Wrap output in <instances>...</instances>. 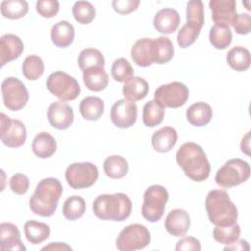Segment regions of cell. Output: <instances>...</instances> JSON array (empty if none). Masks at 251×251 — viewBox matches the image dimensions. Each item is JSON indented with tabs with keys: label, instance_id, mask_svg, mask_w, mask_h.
I'll return each mask as SVG.
<instances>
[{
	"label": "cell",
	"instance_id": "obj_1",
	"mask_svg": "<svg viewBox=\"0 0 251 251\" xmlns=\"http://www.w3.org/2000/svg\"><path fill=\"white\" fill-rule=\"evenodd\" d=\"M176 158L185 176L191 180L201 182L209 177L211 166L200 145L194 142L183 143L177 150Z\"/></svg>",
	"mask_w": 251,
	"mask_h": 251
},
{
	"label": "cell",
	"instance_id": "obj_2",
	"mask_svg": "<svg viewBox=\"0 0 251 251\" xmlns=\"http://www.w3.org/2000/svg\"><path fill=\"white\" fill-rule=\"evenodd\" d=\"M63 186L55 177L41 179L29 199V208L35 215L50 217L57 210Z\"/></svg>",
	"mask_w": 251,
	"mask_h": 251
},
{
	"label": "cell",
	"instance_id": "obj_3",
	"mask_svg": "<svg viewBox=\"0 0 251 251\" xmlns=\"http://www.w3.org/2000/svg\"><path fill=\"white\" fill-rule=\"evenodd\" d=\"M132 210L130 198L122 192L100 194L92 204L93 214L100 220L122 222L127 219Z\"/></svg>",
	"mask_w": 251,
	"mask_h": 251
},
{
	"label": "cell",
	"instance_id": "obj_4",
	"mask_svg": "<svg viewBox=\"0 0 251 251\" xmlns=\"http://www.w3.org/2000/svg\"><path fill=\"white\" fill-rule=\"evenodd\" d=\"M208 218L215 226H227L236 222L237 208L226 191L214 189L209 191L205 200Z\"/></svg>",
	"mask_w": 251,
	"mask_h": 251
},
{
	"label": "cell",
	"instance_id": "obj_5",
	"mask_svg": "<svg viewBox=\"0 0 251 251\" xmlns=\"http://www.w3.org/2000/svg\"><path fill=\"white\" fill-rule=\"evenodd\" d=\"M250 176V166L247 162L235 158L226 161L216 173L215 181L218 185L230 188L245 182Z\"/></svg>",
	"mask_w": 251,
	"mask_h": 251
},
{
	"label": "cell",
	"instance_id": "obj_6",
	"mask_svg": "<svg viewBox=\"0 0 251 251\" xmlns=\"http://www.w3.org/2000/svg\"><path fill=\"white\" fill-rule=\"evenodd\" d=\"M168 200L169 193L164 186L159 184L149 186L143 194L142 217L151 223L158 222L164 215Z\"/></svg>",
	"mask_w": 251,
	"mask_h": 251
},
{
	"label": "cell",
	"instance_id": "obj_7",
	"mask_svg": "<svg viewBox=\"0 0 251 251\" xmlns=\"http://www.w3.org/2000/svg\"><path fill=\"white\" fill-rule=\"evenodd\" d=\"M46 87L63 102L75 100L80 93L77 80L62 71L54 72L47 77Z\"/></svg>",
	"mask_w": 251,
	"mask_h": 251
},
{
	"label": "cell",
	"instance_id": "obj_8",
	"mask_svg": "<svg viewBox=\"0 0 251 251\" xmlns=\"http://www.w3.org/2000/svg\"><path fill=\"white\" fill-rule=\"evenodd\" d=\"M150 232L141 224L126 226L116 239V247L121 251H133L146 247L150 243Z\"/></svg>",
	"mask_w": 251,
	"mask_h": 251
},
{
	"label": "cell",
	"instance_id": "obj_9",
	"mask_svg": "<svg viewBox=\"0 0 251 251\" xmlns=\"http://www.w3.org/2000/svg\"><path fill=\"white\" fill-rule=\"evenodd\" d=\"M189 97L188 87L179 81H173L159 86L154 92V100L163 108H179Z\"/></svg>",
	"mask_w": 251,
	"mask_h": 251
},
{
	"label": "cell",
	"instance_id": "obj_10",
	"mask_svg": "<svg viewBox=\"0 0 251 251\" xmlns=\"http://www.w3.org/2000/svg\"><path fill=\"white\" fill-rule=\"evenodd\" d=\"M68 184L74 189L90 187L98 178V169L90 162L73 163L65 173Z\"/></svg>",
	"mask_w": 251,
	"mask_h": 251
},
{
	"label": "cell",
	"instance_id": "obj_11",
	"mask_svg": "<svg viewBox=\"0 0 251 251\" xmlns=\"http://www.w3.org/2000/svg\"><path fill=\"white\" fill-rule=\"evenodd\" d=\"M3 103L11 111H20L28 102L29 94L25 85L18 78L10 76L1 84Z\"/></svg>",
	"mask_w": 251,
	"mask_h": 251
},
{
	"label": "cell",
	"instance_id": "obj_12",
	"mask_svg": "<svg viewBox=\"0 0 251 251\" xmlns=\"http://www.w3.org/2000/svg\"><path fill=\"white\" fill-rule=\"evenodd\" d=\"M0 123V137L3 144L16 148L25 142L26 128L20 120L11 119L4 113H1Z\"/></svg>",
	"mask_w": 251,
	"mask_h": 251
},
{
	"label": "cell",
	"instance_id": "obj_13",
	"mask_svg": "<svg viewBox=\"0 0 251 251\" xmlns=\"http://www.w3.org/2000/svg\"><path fill=\"white\" fill-rule=\"evenodd\" d=\"M112 123L119 128H128L137 119V106L127 99H120L114 103L110 113Z\"/></svg>",
	"mask_w": 251,
	"mask_h": 251
},
{
	"label": "cell",
	"instance_id": "obj_14",
	"mask_svg": "<svg viewBox=\"0 0 251 251\" xmlns=\"http://www.w3.org/2000/svg\"><path fill=\"white\" fill-rule=\"evenodd\" d=\"M133 62L139 67H148L157 63L158 47L156 38H140L135 41L130 52Z\"/></svg>",
	"mask_w": 251,
	"mask_h": 251
},
{
	"label": "cell",
	"instance_id": "obj_15",
	"mask_svg": "<svg viewBox=\"0 0 251 251\" xmlns=\"http://www.w3.org/2000/svg\"><path fill=\"white\" fill-rule=\"evenodd\" d=\"M209 7L215 25L230 26L237 16L236 2L234 0H211Z\"/></svg>",
	"mask_w": 251,
	"mask_h": 251
},
{
	"label": "cell",
	"instance_id": "obj_16",
	"mask_svg": "<svg viewBox=\"0 0 251 251\" xmlns=\"http://www.w3.org/2000/svg\"><path fill=\"white\" fill-rule=\"evenodd\" d=\"M47 119L53 127L64 130L73 124L74 112L72 107L67 103L57 101L48 107Z\"/></svg>",
	"mask_w": 251,
	"mask_h": 251
},
{
	"label": "cell",
	"instance_id": "obj_17",
	"mask_svg": "<svg viewBox=\"0 0 251 251\" xmlns=\"http://www.w3.org/2000/svg\"><path fill=\"white\" fill-rule=\"evenodd\" d=\"M166 230L174 236H183L189 229L190 217L183 209H174L166 217L164 223Z\"/></svg>",
	"mask_w": 251,
	"mask_h": 251
},
{
	"label": "cell",
	"instance_id": "obj_18",
	"mask_svg": "<svg viewBox=\"0 0 251 251\" xmlns=\"http://www.w3.org/2000/svg\"><path fill=\"white\" fill-rule=\"evenodd\" d=\"M24 51L22 39L12 33L4 34L0 38V63L1 67L5 64L18 59Z\"/></svg>",
	"mask_w": 251,
	"mask_h": 251
},
{
	"label": "cell",
	"instance_id": "obj_19",
	"mask_svg": "<svg viewBox=\"0 0 251 251\" xmlns=\"http://www.w3.org/2000/svg\"><path fill=\"white\" fill-rule=\"evenodd\" d=\"M180 24L178 12L172 8H164L158 11L154 17L153 25L155 29L164 34L175 32Z\"/></svg>",
	"mask_w": 251,
	"mask_h": 251
},
{
	"label": "cell",
	"instance_id": "obj_20",
	"mask_svg": "<svg viewBox=\"0 0 251 251\" xmlns=\"http://www.w3.org/2000/svg\"><path fill=\"white\" fill-rule=\"evenodd\" d=\"M0 239L2 250H26L21 241V233L16 225L12 223L0 224Z\"/></svg>",
	"mask_w": 251,
	"mask_h": 251
},
{
	"label": "cell",
	"instance_id": "obj_21",
	"mask_svg": "<svg viewBox=\"0 0 251 251\" xmlns=\"http://www.w3.org/2000/svg\"><path fill=\"white\" fill-rule=\"evenodd\" d=\"M152 146L160 153L169 152L177 141V132L171 126H164L152 135Z\"/></svg>",
	"mask_w": 251,
	"mask_h": 251
},
{
	"label": "cell",
	"instance_id": "obj_22",
	"mask_svg": "<svg viewBox=\"0 0 251 251\" xmlns=\"http://www.w3.org/2000/svg\"><path fill=\"white\" fill-rule=\"evenodd\" d=\"M31 149L33 154L38 158L47 159L55 154L57 142L50 133L42 131L37 133L33 138Z\"/></svg>",
	"mask_w": 251,
	"mask_h": 251
},
{
	"label": "cell",
	"instance_id": "obj_23",
	"mask_svg": "<svg viewBox=\"0 0 251 251\" xmlns=\"http://www.w3.org/2000/svg\"><path fill=\"white\" fill-rule=\"evenodd\" d=\"M213 117V111L209 104L197 102L192 104L186 111V119L194 126H204L209 124Z\"/></svg>",
	"mask_w": 251,
	"mask_h": 251
},
{
	"label": "cell",
	"instance_id": "obj_24",
	"mask_svg": "<svg viewBox=\"0 0 251 251\" xmlns=\"http://www.w3.org/2000/svg\"><path fill=\"white\" fill-rule=\"evenodd\" d=\"M75 38V28L68 21H60L56 23L51 29L52 42L61 48L68 47Z\"/></svg>",
	"mask_w": 251,
	"mask_h": 251
},
{
	"label": "cell",
	"instance_id": "obj_25",
	"mask_svg": "<svg viewBox=\"0 0 251 251\" xmlns=\"http://www.w3.org/2000/svg\"><path fill=\"white\" fill-rule=\"evenodd\" d=\"M82 78L85 86L91 91L104 90L109 83V75L102 67L84 71Z\"/></svg>",
	"mask_w": 251,
	"mask_h": 251
},
{
	"label": "cell",
	"instance_id": "obj_26",
	"mask_svg": "<svg viewBox=\"0 0 251 251\" xmlns=\"http://www.w3.org/2000/svg\"><path fill=\"white\" fill-rule=\"evenodd\" d=\"M148 83L140 76H133L123 85V94L126 99L135 102L143 99L148 93Z\"/></svg>",
	"mask_w": 251,
	"mask_h": 251
},
{
	"label": "cell",
	"instance_id": "obj_27",
	"mask_svg": "<svg viewBox=\"0 0 251 251\" xmlns=\"http://www.w3.org/2000/svg\"><path fill=\"white\" fill-rule=\"evenodd\" d=\"M24 231L27 241L32 244H39L50 235V227L47 224L33 220L27 221L25 224Z\"/></svg>",
	"mask_w": 251,
	"mask_h": 251
},
{
	"label": "cell",
	"instance_id": "obj_28",
	"mask_svg": "<svg viewBox=\"0 0 251 251\" xmlns=\"http://www.w3.org/2000/svg\"><path fill=\"white\" fill-rule=\"evenodd\" d=\"M79 112L85 120L96 121L104 113V101L96 96H87L81 100Z\"/></svg>",
	"mask_w": 251,
	"mask_h": 251
},
{
	"label": "cell",
	"instance_id": "obj_29",
	"mask_svg": "<svg viewBox=\"0 0 251 251\" xmlns=\"http://www.w3.org/2000/svg\"><path fill=\"white\" fill-rule=\"evenodd\" d=\"M103 168L106 176L112 179L122 178L128 173L127 161L119 155H113L106 158Z\"/></svg>",
	"mask_w": 251,
	"mask_h": 251
},
{
	"label": "cell",
	"instance_id": "obj_30",
	"mask_svg": "<svg viewBox=\"0 0 251 251\" xmlns=\"http://www.w3.org/2000/svg\"><path fill=\"white\" fill-rule=\"evenodd\" d=\"M226 62L231 69L237 72L246 71L250 67V53L243 46L232 47L226 55Z\"/></svg>",
	"mask_w": 251,
	"mask_h": 251
},
{
	"label": "cell",
	"instance_id": "obj_31",
	"mask_svg": "<svg viewBox=\"0 0 251 251\" xmlns=\"http://www.w3.org/2000/svg\"><path fill=\"white\" fill-rule=\"evenodd\" d=\"M0 9L4 18L17 20L27 14L28 4L25 0H4L1 2Z\"/></svg>",
	"mask_w": 251,
	"mask_h": 251
},
{
	"label": "cell",
	"instance_id": "obj_32",
	"mask_svg": "<svg viewBox=\"0 0 251 251\" xmlns=\"http://www.w3.org/2000/svg\"><path fill=\"white\" fill-rule=\"evenodd\" d=\"M77 62L82 72L92 68H104L105 66V58L103 54L95 48L83 49L78 56Z\"/></svg>",
	"mask_w": 251,
	"mask_h": 251
},
{
	"label": "cell",
	"instance_id": "obj_33",
	"mask_svg": "<svg viewBox=\"0 0 251 251\" xmlns=\"http://www.w3.org/2000/svg\"><path fill=\"white\" fill-rule=\"evenodd\" d=\"M165 116V108L160 106L155 100L148 101L142 112L143 124L148 127H154L163 122Z\"/></svg>",
	"mask_w": 251,
	"mask_h": 251
},
{
	"label": "cell",
	"instance_id": "obj_34",
	"mask_svg": "<svg viewBox=\"0 0 251 251\" xmlns=\"http://www.w3.org/2000/svg\"><path fill=\"white\" fill-rule=\"evenodd\" d=\"M240 235V226L235 222L227 226H216L213 229V237L222 244L229 245L236 241Z\"/></svg>",
	"mask_w": 251,
	"mask_h": 251
},
{
	"label": "cell",
	"instance_id": "obj_35",
	"mask_svg": "<svg viewBox=\"0 0 251 251\" xmlns=\"http://www.w3.org/2000/svg\"><path fill=\"white\" fill-rule=\"evenodd\" d=\"M85 201L81 196L73 195L66 199L63 205V215L67 220L75 221L85 213Z\"/></svg>",
	"mask_w": 251,
	"mask_h": 251
},
{
	"label": "cell",
	"instance_id": "obj_36",
	"mask_svg": "<svg viewBox=\"0 0 251 251\" xmlns=\"http://www.w3.org/2000/svg\"><path fill=\"white\" fill-rule=\"evenodd\" d=\"M211 44L217 49H226L232 40V32L228 26L214 25L209 33Z\"/></svg>",
	"mask_w": 251,
	"mask_h": 251
},
{
	"label": "cell",
	"instance_id": "obj_37",
	"mask_svg": "<svg viewBox=\"0 0 251 251\" xmlns=\"http://www.w3.org/2000/svg\"><path fill=\"white\" fill-rule=\"evenodd\" d=\"M22 73L28 80L38 79L44 73V63L39 56H27L22 65Z\"/></svg>",
	"mask_w": 251,
	"mask_h": 251
},
{
	"label": "cell",
	"instance_id": "obj_38",
	"mask_svg": "<svg viewBox=\"0 0 251 251\" xmlns=\"http://www.w3.org/2000/svg\"><path fill=\"white\" fill-rule=\"evenodd\" d=\"M186 23L201 30L204 25V4L202 1L192 0L187 3Z\"/></svg>",
	"mask_w": 251,
	"mask_h": 251
},
{
	"label": "cell",
	"instance_id": "obj_39",
	"mask_svg": "<svg viewBox=\"0 0 251 251\" xmlns=\"http://www.w3.org/2000/svg\"><path fill=\"white\" fill-rule=\"evenodd\" d=\"M112 77L118 82H126L133 77L134 70L130 63L125 58H119L114 61L111 68Z\"/></svg>",
	"mask_w": 251,
	"mask_h": 251
},
{
	"label": "cell",
	"instance_id": "obj_40",
	"mask_svg": "<svg viewBox=\"0 0 251 251\" xmlns=\"http://www.w3.org/2000/svg\"><path fill=\"white\" fill-rule=\"evenodd\" d=\"M72 13L76 22L79 24H89L95 18V9L87 1H77L72 8Z\"/></svg>",
	"mask_w": 251,
	"mask_h": 251
},
{
	"label": "cell",
	"instance_id": "obj_41",
	"mask_svg": "<svg viewBox=\"0 0 251 251\" xmlns=\"http://www.w3.org/2000/svg\"><path fill=\"white\" fill-rule=\"evenodd\" d=\"M158 47V59L156 64H165L172 60L174 56V45L171 39L167 36H160L156 38Z\"/></svg>",
	"mask_w": 251,
	"mask_h": 251
},
{
	"label": "cell",
	"instance_id": "obj_42",
	"mask_svg": "<svg viewBox=\"0 0 251 251\" xmlns=\"http://www.w3.org/2000/svg\"><path fill=\"white\" fill-rule=\"evenodd\" d=\"M200 30L193 25L185 23L177 33V43L181 48H186L194 43L198 37Z\"/></svg>",
	"mask_w": 251,
	"mask_h": 251
},
{
	"label": "cell",
	"instance_id": "obj_43",
	"mask_svg": "<svg viewBox=\"0 0 251 251\" xmlns=\"http://www.w3.org/2000/svg\"><path fill=\"white\" fill-rule=\"evenodd\" d=\"M60 9L57 0H38L36 2V12L43 18L55 17Z\"/></svg>",
	"mask_w": 251,
	"mask_h": 251
},
{
	"label": "cell",
	"instance_id": "obj_44",
	"mask_svg": "<svg viewBox=\"0 0 251 251\" xmlns=\"http://www.w3.org/2000/svg\"><path fill=\"white\" fill-rule=\"evenodd\" d=\"M9 185L11 190L18 194V195H23L27 192L29 188V179L28 177L21 173L15 174L9 181Z\"/></svg>",
	"mask_w": 251,
	"mask_h": 251
},
{
	"label": "cell",
	"instance_id": "obj_45",
	"mask_svg": "<svg viewBox=\"0 0 251 251\" xmlns=\"http://www.w3.org/2000/svg\"><path fill=\"white\" fill-rule=\"evenodd\" d=\"M236 33L245 35L251 31V17L247 13L239 14L236 16L232 25Z\"/></svg>",
	"mask_w": 251,
	"mask_h": 251
},
{
	"label": "cell",
	"instance_id": "obj_46",
	"mask_svg": "<svg viewBox=\"0 0 251 251\" xmlns=\"http://www.w3.org/2000/svg\"><path fill=\"white\" fill-rule=\"evenodd\" d=\"M139 3V0H115L112 2V6L118 14L126 15L135 11Z\"/></svg>",
	"mask_w": 251,
	"mask_h": 251
},
{
	"label": "cell",
	"instance_id": "obj_47",
	"mask_svg": "<svg viewBox=\"0 0 251 251\" xmlns=\"http://www.w3.org/2000/svg\"><path fill=\"white\" fill-rule=\"evenodd\" d=\"M176 251H183V250H192V251H200L201 244L200 241L192 236L183 237L177 241L176 245Z\"/></svg>",
	"mask_w": 251,
	"mask_h": 251
},
{
	"label": "cell",
	"instance_id": "obj_48",
	"mask_svg": "<svg viewBox=\"0 0 251 251\" xmlns=\"http://www.w3.org/2000/svg\"><path fill=\"white\" fill-rule=\"evenodd\" d=\"M224 250H239V251H248L249 250V244L246 240L244 239H237L236 241H234L233 243L229 244V245H226Z\"/></svg>",
	"mask_w": 251,
	"mask_h": 251
},
{
	"label": "cell",
	"instance_id": "obj_49",
	"mask_svg": "<svg viewBox=\"0 0 251 251\" xmlns=\"http://www.w3.org/2000/svg\"><path fill=\"white\" fill-rule=\"evenodd\" d=\"M41 250H72V247L64 242H51L48 245L42 247Z\"/></svg>",
	"mask_w": 251,
	"mask_h": 251
},
{
	"label": "cell",
	"instance_id": "obj_50",
	"mask_svg": "<svg viewBox=\"0 0 251 251\" xmlns=\"http://www.w3.org/2000/svg\"><path fill=\"white\" fill-rule=\"evenodd\" d=\"M250 131H248L241 139L240 143V149L242 153L246 154L247 156H250Z\"/></svg>",
	"mask_w": 251,
	"mask_h": 251
},
{
	"label": "cell",
	"instance_id": "obj_51",
	"mask_svg": "<svg viewBox=\"0 0 251 251\" xmlns=\"http://www.w3.org/2000/svg\"><path fill=\"white\" fill-rule=\"evenodd\" d=\"M249 3H250V1H247V2H243V4H245V5H246V9H247L248 11H250V10H251V8H250V6H249Z\"/></svg>",
	"mask_w": 251,
	"mask_h": 251
}]
</instances>
